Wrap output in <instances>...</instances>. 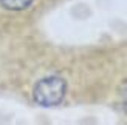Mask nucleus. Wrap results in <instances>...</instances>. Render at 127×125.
<instances>
[{
  "instance_id": "1",
  "label": "nucleus",
  "mask_w": 127,
  "mask_h": 125,
  "mask_svg": "<svg viewBox=\"0 0 127 125\" xmlns=\"http://www.w3.org/2000/svg\"><path fill=\"white\" fill-rule=\"evenodd\" d=\"M67 91V83L61 77H45L36 83L33 90L34 101L42 107H54L62 102Z\"/></svg>"
},
{
  "instance_id": "2",
  "label": "nucleus",
  "mask_w": 127,
  "mask_h": 125,
  "mask_svg": "<svg viewBox=\"0 0 127 125\" xmlns=\"http://www.w3.org/2000/svg\"><path fill=\"white\" fill-rule=\"evenodd\" d=\"M33 3V0H2V5L11 11H22Z\"/></svg>"
},
{
  "instance_id": "3",
  "label": "nucleus",
  "mask_w": 127,
  "mask_h": 125,
  "mask_svg": "<svg viewBox=\"0 0 127 125\" xmlns=\"http://www.w3.org/2000/svg\"><path fill=\"white\" fill-rule=\"evenodd\" d=\"M124 108L127 110V91L124 93Z\"/></svg>"
}]
</instances>
